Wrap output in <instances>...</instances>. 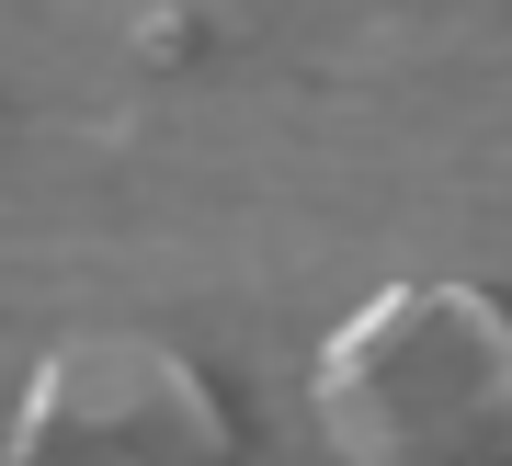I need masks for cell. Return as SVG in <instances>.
<instances>
[{
    "mask_svg": "<svg viewBox=\"0 0 512 466\" xmlns=\"http://www.w3.org/2000/svg\"><path fill=\"white\" fill-rule=\"evenodd\" d=\"M12 466H239L217 376L160 330H69L12 398Z\"/></svg>",
    "mask_w": 512,
    "mask_h": 466,
    "instance_id": "obj_2",
    "label": "cell"
},
{
    "mask_svg": "<svg viewBox=\"0 0 512 466\" xmlns=\"http://www.w3.org/2000/svg\"><path fill=\"white\" fill-rule=\"evenodd\" d=\"M330 466H512V296L399 273L342 307L308 364Z\"/></svg>",
    "mask_w": 512,
    "mask_h": 466,
    "instance_id": "obj_1",
    "label": "cell"
}]
</instances>
